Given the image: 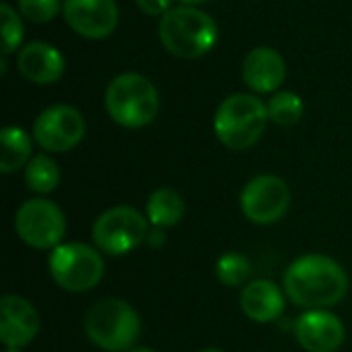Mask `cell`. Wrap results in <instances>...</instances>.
I'll use <instances>...</instances> for the list:
<instances>
[{"mask_svg": "<svg viewBox=\"0 0 352 352\" xmlns=\"http://www.w3.org/2000/svg\"><path fill=\"white\" fill-rule=\"evenodd\" d=\"M285 293L299 307H332L349 293V276L336 260L322 254H307L287 268Z\"/></svg>", "mask_w": 352, "mask_h": 352, "instance_id": "cell-1", "label": "cell"}, {"mask_svg": "<svg viewBox=\"0 0 352 352\" xmlns=\"http://www.w3.org/2000/svg\"><path fill=\"white\" fill-rule=\"evenodd\" d=\"M163 47L182 60H196L214 50L219 41L217 21L198 6H175L159 19Z\"/></svg>", "mask_w": 352, "mask_h": 352, "instance_id": "cell-2", "label": "cell"}, {"mask_svg": "<svg viewBox=\"0 0 352 352\" xmlns=\"http://www.w3.org/2000/svg\"><path fill=\"white\" fill-rule=\"evenodd\" d=\"M266 103L252 93H235L221 101L212 126L217 138L231 151L252 148L268 126Z\"/></svg>", "mask_w": 352, "mask_h": 352, "instance_id": "cell-3", "label": "cell"}, {"mask_svg": "<svg viewBox=\"0 0 352 352\" xmlns=\"http://www.w3.org/2000/svg\"><path fill=\"white\" fill-rule=\"evenodd\" d=\"M161 101L157 87L138 72H122L113 76L105 89L107 116L122 128H144L159 113Z\"/></svg>", "mask_w": 352, "mask_h": 352, "instance_id": "cell-4", "label": "cell"}, {"mask_svg": "<svg viewBox=\"0 0 352 352\" xmlns=\"http://www.w3.org/2000/svg\"><path fill=\"white\" fill-rule=\"evenodd\" d=\"M89 340L107 352L132 351L140 336V318L136 309L122 299H103L85 316Z\"/></svg>", "mask_w": 352, "mask_h": 352, "instance_id": "cell-5", "label": "cell"}, {"mask_svg": "<svg viewBox=\"0 0 352 352\" xmlns=\"http://www.w3.org/2000/svg\"><path fill=\"white\" fill-rule=\"evenodd\" d=\"M47 264L54 283L70 293L91 291L101 283L105 272L99 250L87 243H62L54 248Z\"/></svg>", "mask_w": 352, "mask_h": 352, "instance_id": "cell-6", "label": "cell"}, {"mask_svg": "<svg viewBox=\"0 0 352 352\" xmlns=\"http://www.w3.org/2000/svg\"><path fill=\"white\" fill-rule=\"evenodd\" d=\"M151 229L142 212L132 206H116L97 217L93 225V243L109 256H124L146 241Z\"/></svg>", "mask_w": 352, "mask_h": 352, "instance_id": "cell-7", "label": "cell"}, {"mask_svg": "<svg viewBox=\"0 0 352 352\" xmlns=\"http://www.w3.org/2000/svg\"><path fill=\"white\" fill-rule=\"evenodd\" d=\"M16 235L35 250L58 248L66 233V219L58 204L45 198H33L21 204L14 214Z\"/></svg>", "mask_w": 352, "mask_h": 352, "instance_id": "cell-8", "label": "cell"}, {"mask_svg": "<svg viewBox=\"0 0 352 352\" xmlns=\"http://www.w3.org/2000/svg\"><path fill=\"white\" fill-rule=\"evenodd\" d=\"M87 132L82 113L66 103L45 107L33 122V140L47 153H66L74 148Z\"/></svg>", "mask_w": 352, "mask_h": 352, "instance_id": "cell-9", "label": "cell"}, {"mask_svg": "<svg viewBox=\"0 0 352 352\" xmlns=\"http://www.w3.org/2000/svg\"><path fill=\"white\" fill-rule=\"evenodd\" d=\"M239 204L248 221L256 225H272L287 214L291 206V190L278 175H256L245 184Z\"/></svg>", "mask_w": 352, "mask_h": 352, "instance_id": "cell-10", "label": "cell"}, {"mask_svg": "<svg viewBox=\"0 0 352 352\" xmlns=\"http://www.w3.org/2000/svg\"><path fill=\"white\" fill-rule=\"evenodd\" d=\"M62 16L76 35L87 39H105L120 23L116 0H64Z\"/></svg>", "mask_w": 352, "mask_h": 352, "instance_id": "cell-11", "label": "cell"}, {"mask_svg": "<svg viewBox=\"0 0 352 352\" xmlns=\"http://www.w3.org/2000/svg\"><path fill=\"white\" fill-rule=\"evenodd\" d=\"M39 332L37 309L19 295H4L0 301V340L6 349H23Z\"/></svg>", "mask_w": 352, "mask_h": 352, "instance_id": "cell-12", "label": "cell"}, {"mask_svg": "<svg viewBox=\"0 0 352 352\" xmlns=\"http://www.w3.org/2000/svg\"><path fill=\"white\" fill-rule=\"evenodd\" d=\"M241 76L248 89L254 93L274 95L287 78V64L278 50L270 45H258L250 50L241 64Z\"/></svg>", "mask_w": 352, "mask_h": 352, "instance_id": "cell-13", "label": "cell"}, {"mask_svg": "<svg viewBox=\"0 0 352 352\" xmlns=\"http://www.w3.org/2000/svg\"><path fill=\"white\" fill-rule=\"evenodd\" d=\"M295 334L307 352H336L346 338L340 318L326 309H311L303 314L295 326Z\"/></svg>", "mask_w": 352, "mask_h": 352, "instance_id": "cell-14", "label": "cell"}, {"mask_svg": "<svg viewBox=\"0 0 352 352\" xmlns=\"http://www.w3.org/2000/svg\"><path fill=\"white\" fill-rule=\"evenodd\" d=\"M16 68L33 85L58 82L66 70L62 52L45 41H29L16 54Z\"/></svg>", "mask_w": 352, "mask_h": 352, "instance_id": "cell-15", "label": "cell"}, {"mask_svg": "<svg viewBox=\"0 0 352 352\" xmlns=\"http://www.w3.org/2000/svg\"><path fill=\"white\" fill-rule=\"evenodd\" d=\"M243 314L258 322V324H270L280 318L285 311V297L280 289L270 280H254L250 283L239 297Z\"/></svg>", "mask_w": 352, "mask_h": 352, "instance_id": "cell-16", "label": "cell"}, {"mask_svg": "<svg viewBox=\"0 0 352 352\" xmlns=\"http://www.w3.org/2000/svg\"><path fill=\"white\" fill-rule=\"evenodd\" d=\"M2 142V157H0V171L12 173L21 167H27L31 161L33 140L21 126H4L0 132Z\"/></svg>", "mask_w": 352, "mask_h": 352, "instance_id": "cell-17", "label": "cell"}, {"mask_svg": "<svg viewBox=\"0 0 352 352\" xmlns=\"http://www.w3.org/2000/svg\"><path fill=\"white\" fill-rule=\"evenodd\" d=\"M184 198L173 188H159L146 200V214L153 227L167 229L177 225L184 217Z\"/></svg>", "mask_w": 352, "mask_h": 352, "instance_id": "cell-18", "label": "cell"}, {"mask_svg": "<svg viewBox=\"0 0 352 352\" xmlns=\"http://www.w3.org/2000/svg\"><path fill=\"white\" fill-rule=\"evenodd\" d=\"M25 184L35 194H50L60 184V167L50 155H35L25 167Z\"/></svg>", "mask_w": 352, "mask_h": 352, "instance_id": "cell-19", "label": "cell"}, {"mask_svg": "<svg viewBox=\"0 0 352 352\" xmlns=\"http://www.w3.org/2000/svg\"><path fill=\"white\" fill-rule=\"evenodd\" d=\"M266 107H268L270 122L280 126V128H291V126L299 124L303 113H305L303 99L293 91H276L268 99Z\"/></svg>", "mask_w": 352, "mask_h": 352, "instance_id": "cell-20", "label": "cell"}, {"mask_svg": "<svg viewBox=\"0 0 352 352\" xmlns=\"http://www.w3.org/2000/svg\"><path fill=\"white\" fill-rule=\"evenodd\" d=\"M252 272L250 260L239 252H227L217 262V276L227 287H241Z\"/></svg>", "mask_w": 352, "mask_h": 352, "instance_id": "cell-21", "label": "cell"}, {"mask_svg": "<svg viewBox=\"0 0 352 352\" xmlns=\"http://www.w3.org/2000/svg\"><path fill=\"white\" fill-rule=\"evenodd\" d=\"M0 21H2V56H8L16 52V47H21L25 27L21 14H16V10L8 2L0 4Z\"/></svg>", "mask_w": 352, "mask_h": 352, "instance_id": "cell-22", "label": "cell"}, {"mask_svg": "<svg viewBox=\"0 0 352 352\" xmlns=\"http://www.w3.org/2000/svg\"><path fill=\"white\" fill-rule=\"evenodd\" d=\"M19 14L31 23H50L62 10L60 0H16Z\"/></svg>", "mask_w": 352, "mask_h": 352, "instance_id": "cell-23", "label": "cell"}, {"mask_svg": "<svg viewBox=\"0 0 352 352\" xmlns=\"http://www.w3.org/2000/svg\"><path fill=\"white\" fill-rule=\"evenodd\" d=\"M173 0H136L138 8L144 12V14H151V16H163L167 10H171Z\"/></svg>", "mask_w": 352, "mask_h": 352, "instance_id": "cell-24", "label": "cell"}, {"mask_svg": "<svg viewBox=\"0 0 352 352\" xmlns=\"http://www.w3.org/2000/svg\"><path fill=\"white\" fill-rule=\"evenodd\" d=\"M146 241H148V245H153V248H159V245H163V243H165V237H163V229H161V227H155V229H153V231L148 233Z\"/></svg>", "mask_w": 352, "mask_h": 352, "instance_id": "cell-25", "label": "cell"}, {"mask_svg": "<svg viewBox=\"0 0 352 352\" xmlns=\"http://www.w3.org/2000/svg\"><path fill=\"white\" fill-rule=\"evenodd\" d=\"M184 6H200V4H204V2H208V0H179Z\"/></svg>", "mask_w": 352, "mask_h": 352, "instance_id": "cell-26", "label": "cell"}, {"mask_svg": "<svg viewBox=\"0 0 352 352\" xmlns=\"http://www.w3.org/2000/svg\"><path fill=\"white\" fill-rule=\"evenodd\" d=\"M200 352H225V351H221V349H214V346H210V349H202Z\"/></svg>", "mask_w": 352, "mask_h": 352, "instance_id": "cell-27", "label": "cell"}, {"mask_svg": "<svg viewBox=\"0 0 352 352\" xmlns=\"http://www.w3.org/2000/svg\"><path fill=\"white\" fill-rule=\"evenodd\" d=\"M128 352H155L153 349H132V351Z\"/></svg>", "mask_w": 352, "mask_h": 352, "instance_id": "cell-28", "label": "cell"}, {"mask_svg": "<svg viewBox=\"0 0 352 352\" xmlns=\"http://www.w3.org/2000/svg\"><path fill=\"white\" fill-rule=\"evenodd\" d=\"M4 352H21V349H6Z\"/></svg>", "mask_w": 352, "mask_h": 352, "instance_id": "cell-29", "label": "cell"}]
</instances>
